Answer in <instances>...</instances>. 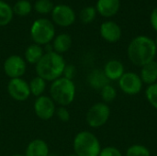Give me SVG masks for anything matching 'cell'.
<instances>
[{
    "instance_id": "cell-24",
    "label": "cell",
    "mask_w": 157,
    "mask_h": 156,
    "mask_svg": "<svg viewBox=\"0 0 157 156\" xmlns=\"http://www.w3.org/2000/svg\"><path fill=\"white\" fill-rule=\"evenodd\" d=\"M125 156H151V152L145 145L132 144L126 150Z\"/></svg>"
},
{
    "instance_id": "cell-14",
    "label": "cell",
    "mask_w": 157,
    "mask_h": 156,
    "mask_svg": "<svg viewBox=\"0 0 157 156\" xmlns=\"http://www.w3.org/2000/svg\"><path fill=\"white\" fill-rule=\"evenodd\" d=\"M120 6V0H98L96 4V10L104 17H111L118 13Z\"/></svg>"
},
{
    "instance_id": "cell-19",
    "label": "cell",
    "mask_w": 157,
    "mask_h": 156,
    "mask_svg": "<svg viewBox=\"0 0 157 156\" xmlns=\"http://www.w3.org/2000/svg\"><path fill=\"white\" fill-rule=\"evenodd\" d=\"M44 53L45 51L42 46L33 43L27 47L24 53V60L28 63L36 65L39 63V61L42 58Z\"/></svg>"
},
{
    "instance_id": "cell-8",
    "label": "cell",
    "mask_w": 157,
    "mask_h": 156,
    "mask_svg": "<svg viewBox=\"0 0 157 156\" xmlns=\"http://www.w3.org/2000/svg\"><path fill=\"white\" fill-rule=\"evenodd\" d=\"M75 18L76 16L75 10L71 6L64 4L54 6L53 10L52 11V22L63 28L73 25L75 21Z\"/></svg>"
},
{
    "instance_id": "cell-4",
    "label": "cell",
    "mask_w": 157,
    "mask_h": 156,
    "mask_svg": "<svg viewBox=\"0 0 157 156\" xmlns=\"http://www.w3.org/2000/svg\"><path fill=\"white\" fill-rule=\"evenodd\" d=\"M73 147L77 156H98L102 149L98 138L88 131H82L75 136Z\"/></svg>"
},
{
    "instance_id": "cell-7",
    "label": "cell",
    "mask_w": 157,
    "mask_h": 156,
    "mask_svg": "<svg viewBox=\"0 0 157 156\" xmlns=\"http://www.w3.org/2000/svg\"><path fill=\"white\" fill-rule=\"evenodd\" d=\"M120 89L128 96H136L142 92L144 83L140 74L134 72H125L118 81Z\"/></svg>"
},
{
    "instance_id": "cell-35",
    "label": "cell",
    "mask_w": 157,
    "mask_h": 156,
    "mask_svg": "<svg viewBox=\"0 0 157 156\" xmlns=\"http://www.w3.org/2000/svg\"><path fill=\"white\" fill-rule=\"evenodd\" d=\"M155 45H156V48H157V37H156V39H155Z\"/></svg>"
},
{
    "instance_id": "cell-12",
    "label": "cell",
    "mask_w": 157,
    "mask_h": 156,
    "mask_svg": "<svg viewBox=\"0 0 157 156\" xmlns=\"http://www.w3.org/2000/svg\"><path fill=\"white\" fill-rule=\"evenodd\" d=\"M99 33L102 39L109 43H115L121 38L122 31L119 24L112 20L104 21L99 28Z\"/></svg>"
},
{
    "instance_id": "cell-10",
    "label": "cell",
    "mask_w": 157,
    "mask_h": 156,
    "mask_svg": "<svg viewBox=\"0 0 157 156\" xmlns=\"http://www.w3.org/2000/svg\"><path fill=\"white\" fill-rule=\"evenodd\" d=\"M36 116L41 120H49L55 115L56 106L51 97L42 95L36 97L33 105Z\"/></svg>"
},
{
    "instance_id": "cell-34",
    "label": "cell",
    "mask_w": 157,
    "mask_h": 156,
    "mask_svg": "<svg viewBox=\"0 0 157 156\" xmlns=\"http://www.w3.org/2000/svg\"><path fill=\"white\" fill-rule=\"evenodd\" d=\"M67 156H77L76 154H68Z\"/></svg>"
},
{
    "instance_id": "cell-33",
    "label": "cell",
    "mask_w": 157,
    "mask_h": 156,
    "mask_svg": "<svg viewBox=\"0 0 157 156\" xmlns=\"http://www.w3.org/2000/svg\"><path fill=\"white\" fill-rule=\"evenodd\" d=\"M12 156H25V155H22V154H14V155H12Z\"/></svg>"
},
{
    "instance_id": "cell-9",
    "label": "cell",
    "mask_w": 157,
    "mask_h": 156,
    "mask_svg": "<svg viewBox=\"0 0 157 156\" xmlns=\"http://www.w3.org/2000/svg\"><path fill=\"white\" fill-rule=\"evenodd\" d=\"M4 72L10 79L22 77L27 69V63L24 58L19 55L14 54L7 57L4 62Z\"/></svg>"
},
{
    "instance_id": "cell-21",
    "label": "cell",
    "mask_w": 157,
    "mask_h": 156,
    "mask_svg": "<svg viewBox=\"0 0 157 156\" xmlns=\"http://www.w3.org/2000/svg\"><path fill=\"white\" fill-rule=\"evenodd\" d=\"M29 90H30V94L36 97H39L40 96H42L45 92L46 89V81L44 79H42L40 76H35L33 77L30 82L29 83Z\"/></svg>"
},
{
    "instance_id": "cell-16",
    "label": "cell",
    "mask_w": 157,
    "mask_h": 156,
    "mask_svg": "<svg viewBox=\"0 0 157 156\" xmlns=\"http://www.w3.org/2000/svg\"><path fill=\"white\" fill-rule=\"evenodd\" d=\"M50 150L47 143L41 139H35L31 141L25 152V156H48Z\"/></svg>"
},
{
    "instance_id": "cell-31",
    "label": "cell",
    "mask_w": 157,
    "mask_h": 156,
    "mask_svg": "<svg viewBox=\"0 0 157 156\" xmlns=\"http://www.w3.org/2000/svg\"><path fill=\"white\" fill-rule=\"evenodd\" d=\"M150 23H151V26L153 27V29L157 32V7H155L151 13Z\"/></svg>"
},
{
    "instance_id": "cell-26",
    "label": "cell",
    "mask_w": 157,
    "mask_h": 156,
    "mask_svg": "<svg viewBox=\"0 0 157 156\" xmlns=\"http://www.w3.org/2000/svg\"><path fill=\"white\" fill-rule=\"evenodd\" d=\"M97 10L94 6H86L80 11L79 17L81 21L85 24H89L94 21L97 16Z\"/></svg>"
},
{
    "instance_id": "cell-11",
    "label": "cell",
    "mask_w": 157,
    "mask_h": 156,
    "mask_svg": "<svg viewBox=\"0 0 157 156\" xmlns=\"http://www.w3.org/2000/svg\"><path fill=\"white\" fill-rule=\"evenodd\" d=\"M6 88L10 97L16 101H25L31 95L29 83L22 77L10 79Z\"/></svg>"
},
{
    "instance_id": "cell-3",
    "label": "cell",
    "mask_w": 157,
    "mask_h": 156,
    "mask_svg": "<svg viewBox=\"0 0 157 156\" xmlns=\"http://www.w3.org/2000/svg\"><path fill=\"white\" fill-rule=\"evenodd\" d=\"M76 87L73 80L60 77L52 82L50 86V97L60 107H67L75 98Z\"/></svg>"
},
{
    "instance_id": "cell-29",
    "label": "cell",
    "mask_w": 157,
    "mask_h": 156,
    "mask_svg": "<svg viewBox=\"0 0 157 156\" xmlns=\"http://www.w3.org/2000/svg\"><path fill=\"white\" fill-rule=\"evenodd\" d=\"M98 156H123L121 150L114 146H107L101 149Z\"/></svg>"
},
{
    "instance_id": "cell-25",
    "label": "cell",
    "mask_w": 157,
    "mask_h": 156,
    "mask_svg": "<svg viewBox=\"0 0 157 156\" xmlns=\"http://www.w3.org/2000/svg\"><path fill=\"white\" fill-rule=\"evenodd\" d=\"M100 96L104 103L109 104L113 102L117 97V90L110 84L107 85L100 90Z\"/></svg>"
},
{
    "instance_id": "cell-32",
    "label": "cell",
    "mask_w": 157,
    "mask_h": 156,
    "mask_svg": "<svg viewBox=\"0 0 157 156\" xmlns=\"http://www.w3.org/2000/svg\"><path fill=\"white\" fill-rule=\"evenodd\" d=\"M48 156H57V154H50Z\"/></svg>"
},
{
    "instance_id": "cell-13",
    "label": "cell",
    "mask_w": 157,
    "mask_h": 156,
    "mask_svg": "<svg viewBox=\"0 0 157 156\" xmlns=\"http://www.w3.org/2000/svg\"><path fill=\"white\" fill-rule=\"evenodd\" d=\"M103 72L109 81H119L125 73V68L121 61L112 59L106 63Z\"/></svg>"
},
{
    "instance_id": "cell-23",
    "label": "cell",
    "mask_w": 157,
    "mask_h": 156,
    "mask_svg": "<svg viewBox=\"0 0 157 156\" xmlns=\"http://www.w3.org/2000/svg\"><path fill=\"white\" fill-rule=\"evenodd\" d=\"M36 12L41 15H47L52 13L54 7V4L52 0H37L33 6Z\"/></svg>"
},
{
    "instance_id": "cell-30",
    "label": "cell",
    "mask_w": 157,
    "mask_h": 156,
    "mask_svg": "<svg viewBox=\"0 0 157 156\" xmlns=\"http://www.w3.org/2000/svg\"><path fill=\"white\" fill-rule=\"evenodd\" d=\"M76 74V68L73 64H66L63 73V77L67 78L69 80H73Z\"/></svg>"
},
{
    "instance_id": "cell-27",
    "label": "cell",
    "mask_w": 157,
    "mask_h": 156,
    "mask_svg": "<svg viewBox=\"0 0 157 156\" xmlns=\"http://www.w3.org/2000/svg\"><path fill=\"white\" fill-rule=\"evenodd\" d=\"M145 97L148 103L157 110V83L147 86L145 89Z\"/></svg>"
},
{
    "instance_id": "cell-1",
    "label": "cell",
    "mask_w": 157,
    "mask_h": 156,
    "mask_svg": "<svg viewBox=\"0 0 157 156\" xmlns=\"http://www.w3.org/2000/svg\"><path fill=\"white\" fill-rule=\"evenodd\" d=\"M157 48L155 42L148 36L140 35L133 38L127 49L129 60L136 66L144 65L155 61Z\"/></svg>"
},
{
    "instance_id": "cell-18",
    "label": "cell",
    "mask_w": 157,
    "mask_h": 156,
    "mask_svg": "<svg viewBox=\"0 0 157 156\" xmlns=\"http://www.w3.org/2000/svg\"><path fill=\"white\" fill-rule=\"evenodd\" d=\"M72 43H73V40L69 34L61 33L54 37L52 45L53 48V51L62 55L63 53H64L70 50Z\"/></svg>"
},
{
    "instance_id": "cell-28",
    "label": "cell",
    "mask_w": 157,
    "mask_h": 156,
    "mask_svg": "<svg viewBox=\"0 0 157 156\" xmlns=\"http://www.w3.org/2000/svg\"><path fill=\"white\" fill-rule=\"evenodd\" d=\"M55 115L57 116L59 120H61L63 122H68L70 120V118H71L70 112L66 108V107H60L59 106V108H56Z\"/></svg>"
},
{
    "instance_id": "cell-17",
    "label": "cell",
    "mask_w": 157,
    "mask_h": 156,
    "mask_svg": "<svg viewBox=\"0 0 157 156\" xmlns=\"http://www.w3.org/2000/svg\"><path fill=\"white\" fill-rule=\"evenodd\" d=\"M140 77L143 83L148 86L157 83V62L155 60L142 67Z\"/></svg>"
},
{
    "instance_id": "cell-5",
    "label": "cell",
    "mask_w": 157,
    "mask_h": 156,
    "mask_svg": "<svg viewBox=\"0 0 157 156\" xmlns=\"http://www.w3.org/2000/svg\"><path fill=\"white\" fill-rule=\"evenodd\" d=\"M29 32L31 40L35 44L45 46L53 40L55 37V27L52 20L41 17L32 23Z\"/></svg>"
},
{
    "instance_id": "cell-37",
    "label": "cell",
    "mask_w": 157,
    "mask_h": 156,
    "mask_svg": "<svg viewBox=\"0 0 157 156\" xmlns=\"http://www.w3.org/2000/svg\"><path fill=\"white\" fill-rule=\"evenodd\" d=\"M156 156H157V155H156Z\"/></svg>"
},
{
    "instance_id": "cell-36",
    "label": "cell",
    "mask_w": 157,
    "mask_h": 156,
    "mask_svg": "<svg viewBox=\"0 0 157 156\" xmlns=\"http://www.w3.org/2000/svg\"><path fill=\"white\" fill-rule=\"evenodd\" d=\"M0 121H1V114H0Z\"/></svg>"
},
{
    "instance_id": "cell-22",
    "label": "cell",
    "mask_w": 157,
    "mask_h": 156,
    "mask_svg": "<svg viewBox=\"0 0 157 156\" xmlns=\"http://www.w3.org/2000/svg\"><path fill=\"white\" fill-rule=\"evenodd\" d=\"M12 9L15 15L19 17H26L31 13L32 5L28 0H18L12 6Z\"/></svg>"
},
{
    "instance_id": "cell-2",
    "label": "cell",
    "mask_w": 157,
    "mask_h": 156,
    "mask_svg": "<svg viewBox=\"0 0 157 156\" xmlns=\"http://www.w3.org/2000/svg\"><path fill=\"white\" fill-rule=\"evenodd\" d=\"M66 63L63 55L55 52H45L42 58L36 64L37 75L46 82H53L63 76Z\"/></svg>"
},
{
    "instance_id": "cell-20",
    "label": "cell",
    "mask_w": 157,
    "mask_h": 156,
    "mask_svg": "<svg viewBox=\"0 0 157 156\" xmlns=\"http://www.w3.org/2000/svg\"><path fill=\"white\" fill-rule=\"evenodd\" d=\"M13 17L14 12L12 6L4 0H0V27L8 25L12 21Z\"/></svg>"
},
{
    "instance_id": "cell-6",
    "label": "cell",
    "mask_w": 157,
    "mask_h": 156,
    "mask_svg": "<svg viewBox=\"0 0 157 156\" xmlns=\"http://www.w3.org/2000/svg\"><path fill=\"white\" fill-rule=\"evenodd\" d=\"M110 108L104 102H98L90 107L86 115L87 125L92 129L103 127L109 120Z\"/></svg>"
},
{
    "instance_id": "cell-15",
    "label": "cell",
    "mask_w": 157,
    "mask_h": 156,
    "mask_svg": "<svg viewBox=\"0 0 157 156\" xmlns=\"http://www.w3.org/2000/svg\"><path fill=\"white\" fill-rule=\"evenodd\" d=\"M109 80L105 75L103 70L94 69L87 76V83L91 88L97 91H100L104 86L109 84Z\"/></svg>"
}]
</instances>
